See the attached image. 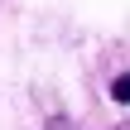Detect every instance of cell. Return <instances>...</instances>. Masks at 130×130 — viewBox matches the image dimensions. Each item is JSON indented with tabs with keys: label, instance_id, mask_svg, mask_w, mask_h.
I'll return each instance as SVG.
<instances>
[{
	"label": "cell",
	"instance_id": "2",
	"mask_svg": "<svg viewBox=\"0 0 130 130\" xmlns=\"http://www.w3.org/2000/svg\"><path fill=\"white\" fill-rule=\"evenodd\" d=\"M43 130H77V125H72L68 116H53V121H48V125H43ZM116 130H130V125H116Z\"/></svg>",
	"mask_w": 130,
	"mask_h": 130
},
{
	"label": "cell",
	"instance_id": "1",
	"mask_svg": "<svg viewBox=\"0 0 130 130\" xmlns=\"http://www.w3.org/2000/svg\"><path fill=\"white\" fill-rule=\"evenodd\" d=\"M106 96H111L116 106H130V68H125V72H116V77H111V87H106Z\"/></svg>",
	"mask_w": 130,
	"mask_h": 130
}]
</instances>
